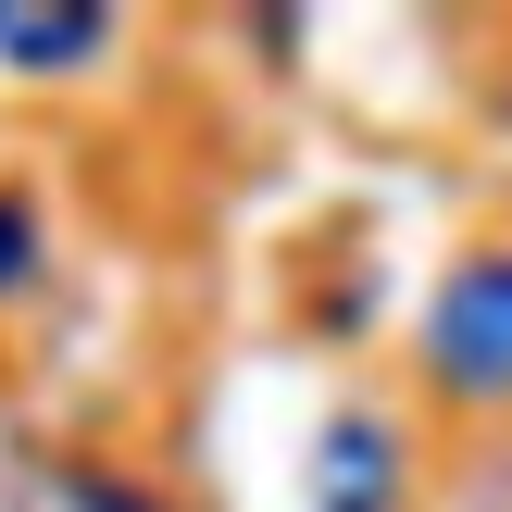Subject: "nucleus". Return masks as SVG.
Here are the masks:
<instances>
[{"mask_svg":"<svg viewBox=\"0 0 512 512\" xmlns=\"http://www.w3.org/2000/svg\"><path fill=\"white\" fill-rule=\"evenodd\" d=\"M425 363H438L450 388H475V400L512 388V250H475V263L438 288V313H425Z\"/></svg>","mask_w":512,"mask_h":512,"instance_id":"nucleus-1","label":"nucleus"},{"mask_svg":"<svg viewBox=\"0 0 512 512\" xmlns=\"http://www.w3.org/2000/svg\"><path fill=\"white\" fill-rule=\"evenodd\" d=\"M325 512H388V438L375 425H338L325 438Z\"/></svg>","mask_w":512,"mask_h":512,"instance_id":"nucleus-2","label":"nucleus"},{"mask_svg":"<svg viewBox=\"0 0 512 512\" xmlns=\"http://www.w3.org/2000/svg\"><path fill=\"white\" fill-rule=\"evenodd\" d=\"M0 50H13V63H75V50H100V13H50V25L0 13Z\"/></svg>","mask_w":512,"mask_h":512,"instance_id":"nucleus-3","label":"nucleus"},{"mask_svg":"<svg viewBox=\"0 0 512 512\" xmlns=\"http://www.w3.org/2000/svg\"><path fill=\"white\" fill-rule=\"evenodd\" d=\"M25 263H38V213L0 200V288H25Z\"/></svg>","mask_w":512,"mask_h":512,"instance_id":"nucleus-4","label":"nucleus"}]
</instances>
